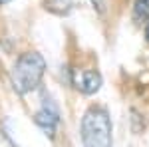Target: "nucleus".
<instances>
[{
  "label": "nucleus",
  "mask_w": 149,
  "mask_h": 147,
  "mask_svg": "<svg viewBox=\"0 0 149 147\" xmlns=\"http://www.w3.org/2000/svg\"><path fill=\"white\" fill-rule=\"evenodd\" d=\"M113 127L105 107L92 105L81 117L80 135L84 147H111L113 143Z\"/></svg>",
  "instance_id": "f257e3e1"
},
{
  "label": "nucleus",
  "mask_w": 149,
  "mask_h": 147,
  "mask_svg": "<svg viewBox=\"0 0 149 147\" xmlns=\"http://www.w3.org/2000/svg\"><path fill=\"white\" fill-rule=\"evenodd\" d=\"M46 72V60L38 52H26L12 68V86L18 93H28L40 86Z\"/></svg>",
  "instance_id": "f03ea898"
},
{
  "label": "nucleus",
  "mask_w": 149,
  "mask_h": 147,
  "mask_svg": "<svg viewBox=\"0 0 149 147\" xmlns=\"http://www.w3.org/2000/svg\"><path fill=\"white\" fill-rule=\"evenodd\" d=\"M72 84L81 93L92 95L102 88V76L95 70H74L72 72Z\"/></svg>",
  "instance_id": "7ed1b4c3"
},
{
  "label": "nucleus",
  "mask_w": 149,
  "mask_h": 147,
  "mask_svg": "<svg viewBox=\"0 0 149 147\" xmlns=\"http://www.w3.org/2000/svg\"><path fill=\"white\" fill-rule=\"evenodd\" d=\"M34 121H36V125H40L48 135L52 137L54 131H56L58 121H60V113H58V109L54 107V105H44L40 111H36Z\"/></svg>",
  "instance_id": "20e7f679"
},
{
  "label": "nucleus",
  "mask_w": 149,
  "mask_h": 147,
  "mask_svg": "<svg viewBox=\"0 0 149 147\" xmlns=\"http://www.w3.org/2000/svg\"><path fill=\"white\" fill-rule=\"evenodd\" d=\"M133 16H135V20H139V22L147 20L149 18V0H135Z\"/></svg>",
  "instance_id": "39448f33"
},
{
  "label": "nucleus",
  "mask_w": 149,
  "mask_h": 147,
  "mask_svg": "<svg viewBox=\"0 0 149 147\" xmlns=\"http://www.w3.org/2000/svg\"><path fill=\"white\" fill-rule=\"evenodd\" d=\"M93 8H97V12H103L105 10V0H92Z\"/></svg>",
  "instance_id": "423d86ee"
},
{
  "label": "nucleus",
  "mask_w": 149,
  "mask_h": 147,
  "mask_svg": "<svg viewBox=\"0 0 149 147\" xmlns=\"http://www.w3.org/2000/svg\"><path fill=\"white\" fill-rule=\"evenodd\" d=\"M145 36H147V40H149V24H147V28H145Z\"/></svg>",
  "instance_id": "0eeeda50"
},
{
  "label": "nucleus",
  "mask_w": 149,
  "mask_h": 147,
  "mask_svg": "<svg viewBox=\"0 0 149 147\" xmlns=\"http://www.w3.org/2000/svg\"><path fill=\"white\" fill-rule=\"evenodd\" d=\"M0 2H8V0H0Z\"/></svg>",
  "instance_id": "6e6552de"
}]
</instances>
